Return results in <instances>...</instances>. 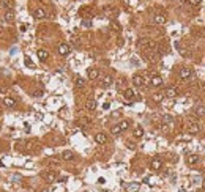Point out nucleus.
<instances>
[{"label": "nucleus", "mask_w": 205, "mask_h": 192, "mask_svg": "<svg viewBox=\"0 0 205 192\" xmlns=\"http://www.w3.org/2000/svg\"><path fill=\"white\" fill-rule=\"evenodd\" d=\"M3 106H6V107H10V109H13L16 106V101L13 98H10V96H5L3 98Z\"/></svg>", "instance_id": "obj_19"}, {"label": "nucleus", "mask_w": 205, "mask_h": 192, "mask_svg": "<svg viewBox=\"0 0 205 192\" xmlns=\"http://www.w3.org/2000/svg\"><path fill=\"white\" fill-rule=\"evenodd\" d=\"M161 131H163V132H167V131H169V126H167V125H163V126H161Z\"/></svg>", "instance_id": "obj_35"}, {"label": "nucleus", "mask_w": 205, "mask_h": 192, "mask_svg": "<svg viewBox=\"0 0 205 192\" xmlns=\"http://www.w3.org/2000/svg\"><path fill=\"white\" fill-rule=\"evenodd\" d=\"M111 132H112L114 135H118V134H120V132H122V129H120V126L117 125V126H114L112 129H111Z\"/></svg>", "instance_id": "obj_31"}, {"label": "nucleus", "mask_w": 205, "mask_h": 192, "mask_svg": "<svg viewBox=\"0 0 205 192\" xmlns=\"http://www.w3.org/2000/svg\"><path fill=\"white\" fill-rule=\"evenodd\" d=\"M163 93H164V96H166V98H175V96L178 95V91H177L175 87H167V88L164 90Z\"/></svg>", "instance_id": "obj_11"}, {"label": "nucleus", "mask_w": 205, "mask_h": 192, "mask_svg": "<svg viewBox=\"0 0 205 192\" xmlns=\"http://www.w3.org/2000/svg\"><path fill=\"white\" fill-rule=\"evenodd\" d=\"M186 126H188V131L191 132V134H197L199 132V125L194 121H188L186 123Z\"/></svg>", "instance_id": "obj_16"}, {"label": "nucleus", "mask_w": 205, "mask_h": 192, "mask_svg": "<svg viewBox=\"0 0 205 192\" xmlns=\"http://www.w3.org/2000/svg\"><path fill=\"white\" fill-rule=\"evenodd\" d=\"M193 76V69L188 66H183V68H180V71H178V77L181 80H188L189 77Z\"/></svg>", "instance_id": "obj_2"}, {"label": "nucleus", "mask_w": 205, "mask_h": 192, "mask_svg": "<svg viewBox=\"0 0 205 192\" xmlns=\"http://www.w3.org/2000/svg\"><path fill=\"white\" fill-rule=\"evenodd\" d=\"M118 126H120L122 131H126L129 128V121L128 120H123V121H120V125H118Z\"/></svg>", "instance_id": "obj_29"}, {"label": "nucleus", "mask_w": 205, "mask_h": 192, "mask_svg": "<svg viewBox=\"0 0 205 192\" xmlns=\"http://www.w3.org/2000/svg\"><path fill=\"white\" fill-rule=\"evenodd\" d=\"M41 95H43V91H41V90H38V91H35V96H41Z\"/></svg>", "instance_id": "obj_39"}, {"label": "nucleus", "mask_w": 205, "mask_h": 192, "mask_svg": "<svg viewBox=\"0 0 205 192\" xmlns=\"http://www.w3.org/2000/svg\"><path fill=\"white\" fill-rule=\"evenodd\" d=\"M2 6L6 8V10H13V3L11 0H2Z\"/></svg>", "instance_id": "obj_28"}, {"label": "nucleus", "mask_w": 205, "mask_h": 192, "mask_svg": "<svg viewBox=\"0 0 205 192\" xmlns=\"http://www.w3.org/2000/svg\"><path fill=\"white\" fill-rule=\"evenodd\" d=\"M161 167H163V161L159 158H153L152 159V162H150V168L155 172H158V170H161Z\"/></svg>", "instance_id": "obj_5"}, {"label": "nucleus", "mask_w": 205, "mask_h": 192, "mask_svg": "<svg viewBox=\"0 0 205 192\" xmlns=\"http://www.w3.org/2000/svg\"><path fill=\"white\" fill-rule=\"evenodd\" d=\"M189 5H193V6H199V5H200V0H189Z\"/></svg>", "instance_id": "obj_33"}, {"label": "nucleus", "mask_w": 205, "mask_h": 192, "mask_svg": "<svg viewBox=\"0 0 205 192\" xmlns=\"http://www.w3.org/2000/svg\"><path fill=\"white\" fill-rule=\"evenodd\" d=\"M193 113H194L196 117H204L205 115V107L204 106H196L193 109Z\"/></svg>", "instance_id": "obj_21"}, {"label": "nucleus", "mask_w": 205, "mask_h": 192, "mask_svg": "<svg viewBox=\"0 0 205 192\" xmlns=\"http://www.w3.org/2000/svg\"><path fill=\"white\" fill-rule=\"evenodd\" d=\"M62 159L63 161H73V159H74V154H73V151H70V150H66V151L62 153Z\"/></svg>", "instance_id": "obj_24"}, {"label": "nucleus", "mask_w": 205, "mask_h": 192, "mask_svg": "<svg viewBox=\"0 0 205 192\" xmlns=\"http://www.w3.org/2000/svg\"><path fill=\"white\" fill-rule=\"evenodd\" d=\"M137 46H139L140 49H144L145 52H155V51L158 49L156 43H155V41H152V39H139Z\"/></svg>", "instance_id": "obj_1"}, {"label": "nucleus", "mask_w": 205, "mask_h": 192, "mask_svg": "<svg viewBox=\"0 0 205 192\" xmlns=\"http://www.w3.org/2000/svg\"><path fill=\"white\" fill-rule=\"evenodd\" d=\"M200 161V156H197V154H189V156H186V164L188 165H196Z\"/></svg>", "instance_id": "obj_13"}, {"label": "nucleus", "mask_w": 205, "mask_h": 192, "mask_svg": "<svg viewBox=\"0 0 205 192\" xmlns=\"http://www.w3.org/2000/svg\"><path fill=\"white\" fill-rule=\"evenodd\" d=\"M123 98H125L126 101H133V99H136V91L133 88H126L123 91Z\"/></svg>", "instance_id": "obj_12"}, {"label": "nucleus", "mask_w": 205, "mask_h": 192, "mask_svg": "<svg viewBox=\"0 0 205 192\" xmlns=\"http://www.w3.org/2000/svg\"><path fill=\"white\" fill-rule=\"evenodd\" d=\"M74 84H76V87H81V88H82V87L85 85V80L82 79V77L77 76V77H76V80H74Z\"/></svg>", "instance_id": "obj_30"}, {"label": "nucleus", "mask_w": 205, "mask_h": 192, "mask_svg": "<svg viewBox=\"0 0 205 192\" xmlns=\"http://www.w3.org/2000/svg\"><path fill=\"white\" fill-rule=\"evenodd\" d=\"M47 162H49V164H55V165H57V164H58V159H54V158H52V159H49Z\"/></svg>", "instance_id": "obj_36"}, {"label": "nucleus", "mask_w": 205, "mask_h": 192, "mask_svg": "<svg viewBox=\"0 0 205 192\" xmlns=\"http://www.w3.org/2000/svg\"><path fill=\"white\" fill-rule=\"evenodd\" d=\"M87 76H88V79H90V80H95V79H98V76H99V71L96 69V68H88V71H87Z\"/></svg>", "instance_id": "obj_17"}, {"label": "nucleus", "mask_w": 205, "mask_h": 192, "mask_svg": "<svg viewBox=\"0 0 205 192\" xmlns=\"http://www.w3.org/2000/svg\"><path fill=\"white\" fill-rule=\"evenodd\" d=\"M82 27L90 29V27H92V21H90V19H84V21H82Z\"/></svg>", "instance_id": "obj_32"}, {"label": "nucleus", "mask_w": 205, "mask_h": 192, "mask_svg": "<svg viewBox=\"0 0 205 192\" xmlns=\"http://www.w3.org/2000/svg\"><path fill=\"white\" fill-rule=\"evenodd\" d=\"M175 46H177V49H178V52H180L183 57H191V52L188 51V49H185V47H183V44H181V43H175Z\"/></svg>", "instance_id": "obj_18"}, {"label": "nucleus", "mask_w": 205, "mask_h": 192, "mask_svg": "<svg viewBox=\"0 0 205 192\" xmlns=\"http://www.w3.org/2000/svg\"><path fill=\"white\" fill-rule=\"evenodd\" d=\"M133 85L134 87H137V88H140V87H144L145 85V79L140 74H134L133 76Z\"/></svg>", "instance_id": "obj_6"}, {"label": "nucleus", "mask_w": 205, "mask_h": 192, "mask_svg": "<svg viewBox=\"0 0 205 192\" xmlns=\"http://www.w3.org/2000/svg\"><path fill=\"white\" fill-rule=\"evenodd\" d=\"M164 84L163 77L161 76H152V79H150V85L155 87V88H158V87H161Z\"/></svg>", "instance_id": "obj_8"}, {"label": "nucleus", "mask_w": 205, "mask_h": 192, "mask_svg": "<svg viewBox=\"0 0 205 192\" xmlns=\"http://www.w3.org/2000/svg\"><path fill=\"white\" fill-rule=\"evenodd\" d=\"M36 55H38L40 62H47V58H49V52L46 51V49H40V51L36 52Z\"/></svg>", "instance_id": "obj_15"}, {"label": "nucleus", "mask_w": 205, "mask_h": 192, "mask_svg": "<svg viewBox=\"0 0 205 192\" xmlns=\"http://www.w3.org/2000/svg\"><path fill=\"white\" fill-rule=\"evenodd\" d=\"M166 14H161V13H158V14H155L153 16V22H155V24H156V25H164V24H166Z\"/></svg>", "instance_id": "obj_10"}, {"label": "nucleus", "mask_w": 205, "mask_h": 192, "mask_svg": "<svg viewBox=\"0 0 205 192\" xmlns=\"http://www.w3.org/2000/svg\"><path fill=\"white\" fill-rule=\"evenodd\" d=\"M139 187H140L139 183H131V184H126V191L128 192H136V191H139Z\"/></svg>", "instance_id": "obj_25"}, {"label": "nucleus", "mask_w": 205, "mask_h": 192, "mask_svg": "<svg viewBox=\"0 0 205 192\" xmlns=\"http://www.w3.org/2000/svg\"><path fill=\"white\" fill-rule=\"evenodd\" d=\"M25 65H29V66H32V62L29 60V58H25Z\"/></svg>", "instance_id": "obj_40"}, {"label": "nucleus", "mask_w": 205, "mask_h": 192, "mask_svg": "<svg viewBox=\"0 0 205 192\" xmlns=\"http://www.w3.org/2000/svg\"><path fill=\"white\" fill-rule=\"evenodd\" d=\"M145 60L148 63H156L159 60V52H145Z\"/></svg>", "instance_id": "obj_4"}, {"label": "nucleus", "mask_w": 205, "mask_h": 192, "mask_svg": "<svg viewBox=\"0 0 205 192\" xmlns=\"http://www.w3.org/2000/svg\"><path fill=\"white\" fill-rule=\"evenodd\" d=\"M96 101H95V99H88L87 101V104H85V109H87V110H90V112H93V110H96Z\"/></svg>", "instance_id": "obj_22"}, {"label": "nucleus", "mask_w": 205, "mask_h": 192, "mask_svg": "<svg viewBox=\"0 0 205 192\" xmlns=\"http://www.w3.org/2000/svg\"><path fill=\"white\" fill-rule=\"evenodd\" d=\"M98 183H99V184H104V183H106V180H104V178H99Z\"/></svg>", "instance_id": "obj_38"}, {"label": "nucleus", "mask_w": 205, "mask_h": 192, "mask_svg": "<svg viewBox=\"0 0 205 192\" xmlns=\"http://www.w3.org/2000/svg\"><path fill=\"white\" fill-rule=\"evenodd\" d=\"M47 16V13L44 8H35L33 10V17L35 19H44V17Z\"/></svg>", "instance_id": "obj_9"}, {"label": "nucleus", "mask_w": 205, "mask_h": 192, "mask_svg": "<svg viewBox=\"0 0 205 192\" xmlns=\"http://www.w3.org/2000/svg\"><path fill=\"white\" fill-rule=\"evenodd\" d=\"M109 107H111V104H109V102H104V104H103V109H104V110H107Z\"/></svg>", "instance_id": "obj_37"}, {"label": "nucleus", "mask_w": 205, "mask_h": 192, "mask_svg": "<svg viewBox=\"0 0 205 192\" xmlns=\"http://www.w3.org/2000/svg\"><path fill=\"white\" fill-rule=\"evenodd\" d=\"M3 17H5L6 22H13V21H14V11H13V10H6L5 14H3Z\"/></svg>", "instance_id": "obj_23"}, {"label": "nucleus", "mask_w": 205, "mask_h": 192, "mask_svg": "<svg viewBox=\"0 0 205 192\" xmlns=\"http://www.w3.org/2000/svg\"><path fill=\"white\" fill-rule=\"evenodd\" d=\"M152 98H153V101H156V102H161L163 99L166 98V96H164V93H155V95L152 96Z\"/></svg>", "instance_id": "obj_27"}, {"label": "nucleus", "mask_w": 205, "mask_h": 192, "mask_svg": "<svg viewBox=\"0 0 205 192\" xmlns=\"http://www.w3.org/2000/svg\"><path fill=\"white\" fill-rule=\"evenodd\" d=\"M133 135L136 137V139H140V137L144 135V129H142V128H140V126H137V128H136V129H134Z\"/></svg>", "instance_id": "obj_26"}, {"label": "nucleus", "mask_w": 205, "mask_h": 192, "mask_svg": "<svg viewBox=\"0 0 205 192\" xmlns=\"http://www.w3.org/2000/svg\"><path fill=\"white\" fill-rule=\"evenodd\" d=\"M95 142L99 143V145L106 143V142H107V135L104 134V132H98V134H95Z\"/></svg>", "instance_id": "obj_14"}, {"label": "nucleus", "mask_w": 205, "mask_h": 192, "mask_svg": "<svg viewBox=\"0 0 205 192\" xmlns=\"http://www.w3.org/2000/svg\"><path fill=\"white\" fill-rule=\"evenodd\" d=\"M163 121H164V123H170V121H172V117H170V115H164Z\"/></svg>", "instance_id": "obj_34"}, {"label": "nucleus", "mask_w": 205, "mask_h": 192, "mask_svg": "<svg viewBox=\"0 0 205 192\" xmlns=\"http://www.w3.org/2000/svg\"><path fill=\"white\" fill-rule=\"evenodd\" d=\"M41 176L44 178L47 183H52V181H55L57 180V173L54 172V170H47V172H43L41 173Z\"/></svg>", "instance_id": "obj_3"}, {"label": "nucleus", "mask_w": 205, "mask_h": 192, "mask_svg": "<svg viewBox=\"0 0 205 192\" xmlns=\"http://www.w3.org/2000/svg\"><path fill=\"white\" fill-rule=\"evenodd\" d=\"M112 82H114V79H112V76H104L103 77V82H101V87H104V88H107V87H111L112 85Z\"/></svg>", "instance_id": "obj_20"}, {"label": "nucleus", "mask_w": 205, "mask_h": 192, "mask_svg": "<svg viewBox=\"0 0 205 192\" xmlns=\"http://www.w3.org/2000/svg\"><path fill=\"white\" fill-rule=\"evenodd\" d=\"M57 51H58V54H60L62 57H66L68 54H70L71 47H70V46H68L66 43H62V44H58V49H57Z\"/></svg>", "instance_id": "obj_7"}, {"label": "nucleus", "mask_w": 205, "mask_h": 192, "mask_svg": "<svg viewBox=\"0 0 205 192\" xmlns=\"http://www.w3.org/2000/svg\"><path fill=\"white\" fill-rule=\"evenodd\" d=\"M202 186H204V191H205V180H204V183H202Z\"/></svg>", "instance_id": "obj_41"}]
</instances>
